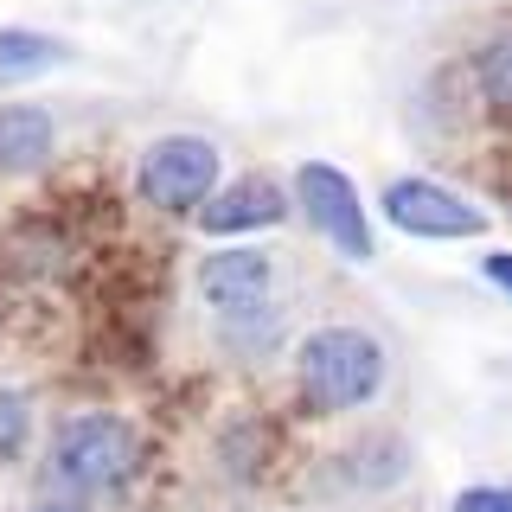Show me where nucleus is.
I'll use <instances>...</instances> for the list:
<instances>
[{"label": "nucleus", "instance_id": "4468645a", "mask_svg": "<svg viewBox=\"0 0 512 512\" xmlns=\"http://www.w3.org/2000/svg\"><path fill=\"white\" fill-rule=\"evenodd\" d=\"M32 512H84V506H64V500H45V506H32Z\"/></svg>", "mask_w": 512, "mask_h": 512}, {"label": "nucleus", "instance_id": "20e7f679", "mask_svg": "<svg viewBox=\"0 0 512 512\" xmlns=\"http://www.w3.org/2000/svg\"><path fill=\"white\" fill-rule=\"evenodd\" d=\"M295 199L301 212H308V224L320 237H327L340 256H352V263H372V224H365V205H359V186L346 180L333 160H301L295 173Z\"/></svg>", "mask_w": 512, "mask_h": 512}, {"label": "nucleus", "instance_id": "f8f14e48", "mask_svg": "<svg viewBox=\"0 0 512 512\" xmlns=\"http://www.w3.org/2000/svg\"><path fill=\"white\" fill-rule=\"evenodd\" d=\"M455 512H512V487H468Z\"/></svg>", "mask_w": 512, "mask_h": 512}, {"label": "nucleus", "instance_id": "ddd939ff", "mask_svg": "<svg viewBox=\"0 0 512 512\" xmlns=\"http://www.w3.org/2000/svg\"><path fill=\"white\" fill-rule=\"evenodd\" d=\"M480 269H487V282H493V288H500V295L512 301V256H506V250H493V256H487Z\"/></svg>", "mask_w": 512, "mask_h": 512}, {"label": "nucleus", "instance_id": "0eeeda50", "mask_svg": "<svg viewBox=\"0 0 512 512\" xmlns=\"http://www.w3.org/2000/svg\"><path fill=\"white\" fill-rule=\"evenodd\" d=\"M288 218V199H282V186H269V180H237V186H212L205 192V205H199V224L212 237H231V231H256V224H282Z\"/></svg>", "mask_w": 512, "mask_h": 512}, {"label": "nucleus", "instance_id": "1a4fd4ad", "mask_svg": "<svg viewBox=\"0 0 512 512\" xmlns=\"http://www.w3.org/2000/svg\"><path fill=\"white\" fill-rule=\"evenodd\" d=\"M64 64V45L45 39V32H26V26H7L0 32V77H26V71H52Z\"/></svg>", "mask_w": 512, "mask_h": 512}, {"label": "nucleus", "instance_id": "f03ea898", "mask_svg": "<svg viewBox=\"0 0 512 512\" xmlns=\"http://www.w3.org/2000/svg\"><path fill=\"white\" fill-rule=\"evenodd\" d=\"M135 468H141V436H135V423H122V416L84 410V416H71V423L58 429V474L71 480V487L109 493Z\"/></svg>", "mask_w": 512, "mask_h": 512}, {"label": "nucleus", "instance_id": "9d476101", "mask_svg": "<svg viewBox=\"0 0 512 512\" xmlns=\"http://www.w3.org/2000/svg\"><path fill=\"white\" fill-rule=\"evenodd\" d=\"M474 84H480V96H487L493 109H512V26H506V32H493V39L480 45V58H474Z\"/></svg>", "mask_w": 512, "mask_h": 512}, {"label": "nucleus", "instance_id": "f257e3e1", "mask_svg": "<svg viewBox=\"0 0 512 512\" xmlns=\"http://www.w3.org/2000/svg\"><path fill=\"white\" fill-rule=\"evenodd\" d=\"M295 378L314 410H359L384 391V346L365 327H314L295 346Z\"/></svg>", "mask_w": 512, "mask_h": 512}, {"label": "nucleus", "instance_id": "423d86ee", "mask_svg": "<svg viewBox=\"0 0 512 512\" xmlns=\"http://www.w3.org/2000/svg\"><path fill=\"white\" fill-rule=\"evenodd\" d=\"M199 295L218 314H250L269 295V256L263 250H212L199 263Z\"/></svg>", "mask_w": 512, "mask_h": 512}, {"label": "nucleus", "instance_id": "9b49d317", "mask_svg": "<svg viewBox=\"0 0 512 512\" xmlns=\"http://www.w3.org/2000/svg\"><path fill=\"white\" fill-rule=\"evenodd\" d=\"M32 442V404L26 391H0V461H13Z\"/></svg>", "mask_w": 512, "mask_h": 512}, {"label": "nucleus", "instance_id": "39448f33", "mask_svg": "<svg viewBox=\"0 0 512 512\" xmlns=\"http://www.w3.org/2000/svg\"><path fill=\"white\" fill-rule=\"evenodd\" d=\"M384 218H391L404 237H423V244L487 237V212L468 205L461 192L436 186V180H397V186H384Z\"/></svg>", "mask_w": 512, "mask_h": 512}, {"label": "nucleus", "instance_id": "7ed1b4c3", "mask_svg": "<svg viewBox=\"0 0 512 512\" xmlns=\"http://www.w3.org/2000/svg\"><path fill=\"white\" fill-rule=\"evenodd\" d=\"M141 199L160 205V212H199L205 192L218 186V148L205 135H167L141 154L135 167Z\"/></svg>", "mask_w": 512, "mask_h": 512}, {"label": "nucleus", "instance_id": "6e6552de", "mask_svg": "<svg viewBox=\"0 0 512 512\" xmlns=\"http://www.w3.org/2000/svg\"><path fill=\"white\" fill-rule=\"evenodd\" d=\"M58 148V122L32 103H0V173H39Z\"/></svg>", "mask_w": 512, "mask_h": 512}]
</instances>
